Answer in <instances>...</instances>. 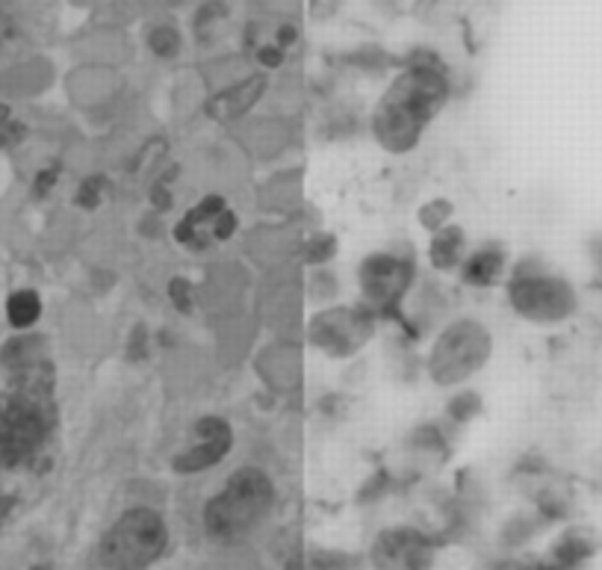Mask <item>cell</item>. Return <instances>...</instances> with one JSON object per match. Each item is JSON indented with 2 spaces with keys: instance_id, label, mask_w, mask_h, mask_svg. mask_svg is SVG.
Instances as JSON below:
<instances>
[{
  "instance_id": "obj_13",
  "label": "cell",
  "mask_w": 602,
  "mask_h": 570,
  "mask_svg": "<svg viewBox=\"0 0 602 570\" xmlns=\"http://www.w3.org/2000/svg\"><path fill=\"white\" fill-rule=\"evenodd\" d=\"M600 550V538L593 535L591 529H584V526H574V529H567L555 542L553 552H549V561H553L558 570H576L579 565L591 559L593 552Z\"/></svg>"
},
{
  "instance_id": "obj_11",
  "label": "cell",
  "mask_w": 602,
  "mask_h": 570,
  "mask_svg": "<svg viewBox=\"0 0 602 570\" xmlns=\"http://www.w3.org/2000/svg\"><path fill=\"white\" fill-rule=\"evenodd\" d=\"M228 207V198L219 193H207L205 198L189 207V210L172 225V237L181 249L193 254H205L207 249H213V219Z\"/></svg>"
},
{
  "instance_id": "obj_16",
  "label": "cell",
  "mask_w": 602,
  "mask_h": 570,
  "mask_svg": "<svg viewBox=\"0 0 602 570\" xmlns=\"http://www.w3.org/2000/svg\"><path fill=\"white\" fill-rule=\"evenodd\" d=\"M42 317V296L36 290H15L7 299V319H10L12 329L27 331L33 329Z\"/></svg>"
},
{
  "instance_id": "obj_28",
  "label": "cell",
  "mask_w": 602,
  "mask_h": 570,
  "mask_svg": "<svg viewBox=\"0 0 602 570\" xmlns=\"http://www.w3.org/2000/svg\"><path fill=\"white\" fill-rule=\"evenodd\" d=\"M591 261L593 266H597V272L602 275V237H597V240L591 242Z\"/></svg>"
},
{
  "instance_id": "obj_25",
  "label": "cell",
  "mask_w": 602,
  "mask_h": 570,
  "mask_svg": "<svg viewBox=\"0 0 602 570\" xmlns=\"http://www.w3.org/2000/svg\"><path fill=\"white\" fill-rule=\"evenodd\" d=\"M21 139H24V125L12 122L10 106H0V148L19 146Z\"/></svg>"
},
{
  "instance_id": "obj_24",
  "label": "cell",
  "mask_w": 602,
  "mask_h": 570,
  "mask_svg": "<svg viewBox=\"0 0 602 570\" xmlns=\"http://www.w3.org/2000/svg\"><path fill=\"white\" fill-rule=\"evenodd\" d=\"M254 59H257V66H263L266 71H278V68L287 62V50L278 48L275 42H261V45L254 48Z\"/></svg>"
},
{
  "instance_id": "obj_10",
  "label": "cell",
  "mask_w": 602,
  "mask_h": 570,
  "mask_svg": "<svg viewBox=\"0 0 602 570\" xmlns=\"http://www.w3.org/2000/svg\"><path fill=\"white\" fill-rule=\"evenodd\" d=\"M370 556L375 570H431L435 542L414 526H393L375 535Z\"/></svg>"
},
{
  "instance_id": "obj_5",
  "label": "cell",
  "mask_w": 602,
  "mask_h": 570,
  "mask_svg": "<svg viewBox=\"0 0 602 570\" xmlns=\"http://www.w3.org/2000/svg\"><path fill=\"white\" fill-rule=\"evenodd\" d=\"M508 305L532 326H562L579 310V293L564 275L529 258L508 278Z\"/></svg>"
},
{
  "instance_id": "obj_1",
  "label": "cell",
  "mask_w": 602,
  "mask_h": 570,
  "mask_svg": "<svg viewBox=\"0 0 602 570\" xmlns=\"http://www.w3.org/2000/svg\"><path fill=\"white\" fill-rule=\"evenodd\" d=\"M452 83L438 59L410 62L372 110V136L390 155H408L422 142L428 125L443 113Z\"/></svg>"
},
{
  "instance_id": "obj_26",
  "label": "cell",
  "mask_w": 602,
  "mask_h": 570,
  "mask_svg": "<svg viewBox=\"0 0 602 570\" xmlns=\"http://www.w3.org/2000/svg\"><path fill=\"white\" fill-rule=\"evenodd\" d=\"M59 174H62V169H59L57 163L39 169V174L33 178V195H36V198H48V195L57 190Z\"/></svg>"
},
{
  "instance_id": "obj_4",
  "label": "cell",
  "mask_w": 602,
  "mask_h": 570,
  "mask_svg": "<svg viewBox=\"0 0 602 570\" xmlns=\"http://www.w3.org/2000/svg\"><path fill=\"white\" fill-rule=\"evenodd\" d=\"M169 523L154 505H130L97 542V565L104 570H148L169 550Z\"/></svg>"
},
{
  "instance_id": "obj_15",
  "label": "cell",
  "mask_w": 602,
  "mask_h": 570,
  "mask_svg": "<svg viewBox=\"0 0 602 570\" xmlns=\"http://www.w3.org/2000/svg\"><path fill=\"white\" fill-rule=\"evenodd\" d=\"M466 258V237L458 225H447V228H438V233L431 237V246H428V261L438 272H452L458 270Z\"/></svg>"
},
{
  "instance_id": "obj_9",
  "label": "cell",
  "mask_w": 602,
  "mask_h": 570,
  "mask_svg": "<svg viewBox=\"0 0 602 570\" xmlns=\"http://www.w3.org/2000/svg\"><path fill=\"white\" fill-rule=\"evenodd\" d=\"M372 331H375V314L363 308V305L351 310L334 308L328 314H322L320 319H313L311 343L320 346L322 352L334 355V358H349L367 343Z\"/></svg>"
},
{
  "instance_id": "obj_7",
  "label": "cell",
  "mask_w": 602,
  "mask_h": 570,
  "mask_svg": "<svg viewBox=\"0 0 602 570\" xmlns=\"http://www.w3.org/2000/svg\"><path fill=\"white\" fill-rule=\"evenodd\" d=\"M414 258L396 252H372L358 266V287L363 308L375 317H396L402 301L414 287Z\"/></svg>"
},
{
  "instance_id": "obj_6",
  "label": "cell",
  "mask_w": 602,
  "mask_h": 570,
  "mask_svg": "<svg viewBox=\"0 0 602 570\" xmlns=\"http://www.w3.org/2000/svg\"><path fill=\"white\" fill-rule=\"evenodd\" d=\"M494 352V338L478 319H455L440 331L428 352V376L440 387H455L485 367Z\"/></svg>"
},
{
  "instance_id": "obj_23",
  "label": "cell",
  "mask_w": 602,
  "mask_h": 570,
  "mask_svg": "<svg viewBox=\"0 0 602 570\" xmlns=\"http://www.w3.org/2000/svg\"><path fill=\"white\" fill-rule=\"evenodd\" d=\"M148 198H151V207L157 213H169L175 207V190H172V178H157L151 190H148Z\"/></svg>"
},
{
  "instance_id": "obj_18",
  "label": "cell",
  "mask_w": 602,
  "mask_h": 570,
  "mask_svg": "<svg viewBox=\"0 0 602 570\" xmlns=\"http://www.w3.org/2000/svg\"><path fill=\"white\" fill-rule=\"evenodd\" d=\"M228 19H231V10H228V3H224V0H205L193 19L198 42H201V45H205V42H213L216 33L222 30L219 24H224Z\"/></svg>"
},
{
  "instance_id": "obj_29",
  "label": "cell",
  "mask_w": 602,
  "mask_h": 570,
  "mask_svg": "<svg viewBox=\"0 0 602 570\" xmlns=\"http://www.w3.org/2000/svg\"><path fill=\"white\" fill-rule=\"evenodd\" d=\"M30 570H54V568H50V565H33Z\"/></svg>"
},
{
  "instance_id": "obj_14",
  "label": "cell",
  "mask_w": 602,
  "mask_h": 570,
  "mask_svg": "<svg viewBox=\"0 0 602 570\" xmlns=\"http://www.w3.org/2000/svg\"><path fill=\"white\" fill-rule=\"evenodd\" d=\"M263 89H266V78H248L243 83H236V87L224 89L222 95L213 98V104H210V113L216 118H222V122H231V118L245 116L254 104H257V98L263 95Z\"/></svg>"
},
{
  "instance_id": "obj_19",
  "label": "cell",
  "mask_w": 602,
  "mask_h": 570,
  "mask_svg": "<svg viewBox=\"0 0 602 570\" xmlns=\"http://www.w3.org/2000/svg\"><path fill=\"white\" fill-rule=\"evenodd\" d=\"M109 193V178L107 174H89L74 190V204L80 210H97L101 204L107 202Z\"/></svg>"
},
{
  "instance_id": "obj_8",
  "label": "cell",
  "mask_w": 602,
  "mask_h": 570,
  "mask_svg": "<svg viewBox=\"0 0 602 570\" xmlns=\"http://www.w3.org/2000/svg\"><path fill=\"white\" fill-rule=\"evenodd\" d=\"M233 425L222 414L195 417L193 425L186 429L181 449L172 455V470L177 476H198L222 465L233 453Z\"/></svg>"
},
{
  "instance_id": "obj_3",
  "label": "cell",
  "mask_w": 602,
  "mask_h": 570,
  "mask_svg": "<svg viewBox=\"0 0 602 570\" xmlns=\"http://www.w3.org/2000/svg\"><path fill=\"white\" fill-rule=\"evenodd\" d=\"M278 503V485L261 465H240L207 497L201 509L205 535L216 544H236L248 538Z\"/></svg>"
},
{
  "instance_id": "obj_12",
  "label": "cell",
  "mask_w": 602,
  "mask_h": 570,
  "mask_svg": "<svg viewBox=\"0 0 602 570\" xmlns=\"http://www.w3.org/2000/svg\"><path fill=\"white\" fill-rule=\"evenodd\" d=\"M508 272V252L499 242H482L473 252H466L464 263L458 266L461 284L473 287V290H487L496 287L506 278Z\"/></svg>"
},
{
  "instance_id": "obj_21",
  "label": "cell",
  "mask_w": 602,
  "mask_h": 570,
  "mask_svg": "<svg viewBox=\"0 0 602 570\" xmlns=\"http://www.w3.org/2000/svg\"><path fill=\"white\" fill-rule=\"evenodd\" d=\"M169 299H172V305H175L181 314H189L195 305V290L193 284H189V278H184V275H175V278L169 281Z\"/></svg>"
},
{
  "instance_id": "obj_2",
  "label": "cell",
  "mask_w": 602,
  "mask_h": 570,
  "mask_svg": "<svg viewBox=\"0 0 602 570\" xmlns=\"http://www.w3.org/2000/svg\"><path fill=\"white\" fill-rule=\"evenodd\" d=\"M57 425L54 367L36 361L12 373V387L0 397V467H30Z\"/></svg>"
},
{
  "instance_id": "obj_27",
  "label": "cell",
  "mask_w": 602,
  "mask_h": 570,
  "mask_svg": "<svg viewBox=\"0 0 602 570\" xmlns=\"http://www.w3.org/2000/svg\"><path fill=\"white\" fill-rule=\"evenodd\" d=\"M273 42L278 45V48L290 50L292 45L299 42V27H296V24H290V21H283V24H278V27H275Z\"/></svg>"
},
{
  "instance_id": "obj_22",
  "label": "cell",
  "mask_w": 602,
  "mask_h": 570,
  "mask_svg": "<svg viewBox=\"0 0 602 570\" xmlns=\"http://www.w3.org/2000/svg\"><path fill=\"white\" fill-rule=\"evenodd\" d=\"M236 231H240V216H236V210L228 204V207L213 219V242L216 246L231 242L233 237H236Z\"/></svg>"
},
{
  "instance_id": "obj_17",
  "label": "cell",
  "mask_w": 602,
  "mask_h": 570,
  "mask_svg": "<svg viewBox=\"0 0 602 570\" xmlns=\"http://www.w3.org/2000/svg\"><path fill=\"white\" fill-rule=\"evenodd\" d=\"M146 45L157 59L172 62V59H177L181 54H184V33H181L175 24L163 21V24H154V27L148 30Z\"/></svg>"
},
{
  "instance_id": "obj_20",
  "label": "cell",
  "mask_w": 602,
  "mask_h": 570,
  "mask_svg": "<svg viewBox=\"0 0 602 570\" xmlns=\"http://www.w3.org/2000/svg\"><path fill=\"white\" fill-rule=\"evenodd\" d=\"M33 346H39V340H36V338L10 340V343L3 346V352H0V361H3L7 367H10L12 373H15V369L30 367V364H36V361H45V358H42V352H36Z\"/></svg>"
}]
</instances>
